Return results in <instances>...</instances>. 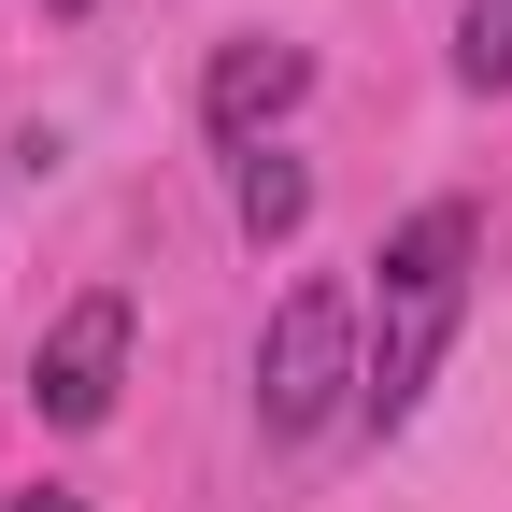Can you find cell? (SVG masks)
I'll return each instance as SVG.
<instances>
[{"label": "cell", "mask_w": 512, "mask_h": 512, "mask_svg": "<svg viewBox=\"0 0 512 512\" xmlns=\"http://www.w3.org/2000/svg\"><path fill=\"white\" fill-rule=\"evenodd\" d=\"M456 313H470V200H427L399 242H384V356H370V384H356L370 427H413L441 342H456Z\"/></svg>", "instance_id": "obj_1"}, {"label": "cell", "mask_w": 512, "mask_h": 512, "mask_svg": "<svg viewBox=\"0 0 512 512\" xmlns=\"http://www.w3.org/2000/svg\"><path fill=\"white\" fill-rule=\"evenodd\" d=\"M342 384H370L356 370V299L342 285H285L271 342H256V427H271V441H313V427L342 413Z\"/></svg>", "instance_id": "obj_2"}, {"label": "cell", "mask_w": 512, "mask_h": 512, "mask_svg": "<svg viewBox=\"0 0 512 512\" xmlns=\"http://www.w3.org/2000/svg\"><path fill=\"white\" fill-rule=\"evenodd\" d=\"M114 384H128V299L86 285V299L43 328V356H29V413H43V427H100Z\"/></svg>", "instance_id": "obj_3"}, {"label": "cell", "mask_w": 512, "mask_h": 512, "mask_svg": "<svg viewBox=\"0 0 512 512\" xmlns=\"http://www.w3.org/2000/svg\"><path fill=\"white\" fill-rule=\"evenodd\" d=\"M299 86H313V57L271 43V29H242V43H214V72H200V128H214V143H256L271 114H299Z\"/></svg>", "instance_id": "obj_4"}, {"label": "cell", "mask_w": 512, "mask_h": 512, "mask_svg": "<svg viewBox=\"0 0 512 512\" xmlns=\"http://www.w3.org/2000/svg\"><path fill=\"white\" fill-rule=\"evenodd\" d=\"M299 214H313V171H299V157H242V228H256V242H285Z\"/></svg>", "instance_id": "obj_5"}, {"label": "cell", "mask_w": 512, "mask_h": 512, "mask_svg": "<svg viewBox=\"0 0 512 512\" xmlns=\"http://www.w3.org/2000/svg\"><path fill=\"white\" fill-rule=\"evenodd\" d=\"M456 86H512V0H470L456 15Z\"/></svg>", "instance_id": "obj_6"}, {"label": "cell", "mask_w": 512, "mask_h": 512, "mask_svg": "<svg viewBox=\"0 0 512 512\" xmlns=\"http://www.w3.org/2000/svg\"><path fill=\"white\" fill-rule=\"evenodd\" d=\"M15 512H86V498H72V484H29V498H15Z\"/></svg>", "instance_id": "obj_7"}, {"label": "cell", "mask_w": 512, "mask_h": 512, "mask_svg": "<svg viewBox=\"0 0 512 512\" xmlns=\"http://www.w3.org/2000/svg\"><path fill=\"white\" fill-rule=\"evenodd\" d=\"M43 15H86V0H43Z\"/></svg>", "instance_id": "obj_8"}]
</instances>
